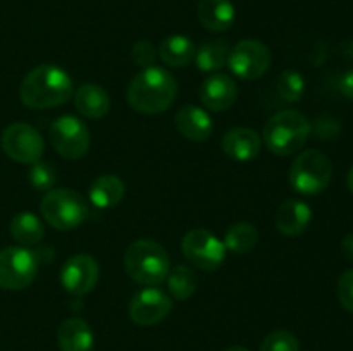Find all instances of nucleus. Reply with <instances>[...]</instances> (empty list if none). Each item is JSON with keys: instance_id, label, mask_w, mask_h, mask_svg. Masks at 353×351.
Segmentation results:
<instances>
[{"instance_id": "1", "label": "nucleus", "mask_w": 353, "mask_h": 351, "mask_svg": "<svg viewBox=\"0 0 353 351\" xmlns=\"http://www.w3.org/2000/svg\"><path fill=\"white\" fill-rule=\"evenodd\" d=\"M74 93L72 79L55 64H41L24 76L19 88L21 102L33 110H48L62 105Z\"/></svg>"}, {"instance_id": "2", "label": "nucleus", "mask_w": 353, "mask_h": 351, "mask_svg": "<svg viewBox=\"0 0 353 351\" xmlns=\"http://www.w3.org/2000/svg\"><path fill=\"white\" fill-rule=\"evenodd\" d=\"M178 95V83L174 76L165 69L152 65L141 69L128 86V103L137 112L161 114L172 105Z\"/></svg>"}, {"instance_id": "3", "label": "nucleus", "mask_w": 353, "mask_h": 351, "mask_svg": "<svg viewBox=\"0 0 353 351\" xmlns=\"http://www.w3.org/2000/svg\"><path fill=\"white\" fill-rule=\"evenodd\" d=\"M312 133V124L302 112L293 109L279 110L264 126V143L279 157L296 153Z\"/></svg>"}, {"instance_id": "4", "label": "nucleus", "mask_w": 353, "mask_h": 351, "mask_svg": "<svg viewBox=\"0 0 353 351\" xmlns=\"http://www.w3.org/2000/svg\"><path fill=\"white\" fill-rule=\"evenodd\" d=\"M128 275L141 286H157L165 281L171 260L164 248L152 240H137L124 255Z\"/></svg>"}, {"instance_id": "5", "label": "nucleus", "mask_w": 353, "mask_h": 351, "mask_svg": "<svg viewBox=\"0 0 353 351\" xmlns=\"http://www.w3.org/2000/svg\"><path fill=\"white\" fill-rule=\"evenodd\" d=\"M40 212L54 229L71 231L86 219L88 205L74 189L52 188L41 198Z\"/></svg>"}, {"instance_id": "6", "label": "nucleus", "mask_w": 353, "mask_h": 351, "mask_svg": "<svg viewBox=\"0 0 353 351\" xmlns=\"http://www.w3.org/2000/svg\"><path fill=\"white\" fill-rule=\"evenodd\" d=\"M333 164L321 150H305L290 167V184L300 195L314 196L330 186Z\"/></svg>"}, {"instance_id": "7", "label": "nucleus", "mask_w": 353, "mask_h": 351, "mask_svg": "<svg viewBox=\"0 0 353 351\" xmlns=\"http://www.w3.org/2000/svg\"><path fill=\"white\" fill-rule=\"evenodd\" d=\"M48 136L55 151L68 160L85 157L92 145L88 126L74 116L57 117L48 129Z\"/></svg>"}, {"instance_id": "8", "label": "nucleus", "mask_w": 353, "mask_h": 351, "mask_svg": "<svg viewBox=\"0 0 353 351\" xmlns=\"http://www.w3.org/2000/svg\"><path fill=\"white\" fill-rule=\"evenodd\" d=\"M38 274V262L33 251L24 246L0 250V288L19 291L28 288Z\"/></svg>"}, {"instance_id": "9", "label": "nucleus", "mask_w": 353, "mask_h": 351, "mask_svg": "<svg viewBox=\"0 0 353 351\" xmlns=\"http://www.w3.org/2000/svg\"><path fill=\"white\" fill-rule=\"evenodd\" d=\"M183 255L195 267L214 272L226 260V246L217 236L207 229H192L185 234L181 243Z\"/></svg>"}, {"instance_id": "10", "label": "nucleus", "mask_w": 353, "mask_h": 351, "mask_svg": "<svg viewBox=\"0 0 353 351\" xmlns=\"http://www.w3.org/2000/svg\"><path fill=\"white\" fill-rule=\"evenodd\" d=\"M271 65V52L259 40H241L231 48L228 67L236 78L254 81L264 76Z\"/></svg>"}, {"instance_id": "11", "label": "nucleus", "mask_w": 353, "mask_h": 351, "mask_svg": "<svg viewBox=\"0 0 353 351\" xmlns=\"http://www.w3.org/2000/svg\"><path fill=\"white\" fill-rule=\"evenodd\" d=\"M0 141L7 157L19 164H34L45 151L41 134L26 123H14L7 126Z\"/></svg>"}, {"instance_id": "12", "label": "nucleus", "mask_w": 353, "mask_h": 351, "mask_svg": "<svg viewBox=\"0 0 353 351\" xmlns=\"http://www.w3.org/2000/svg\"><path fill=\"white\" fill-rule=\"evenodd\" d=\"M100 277L99 262L92 255H72L61 268V284L69 295L85 296L97 286Z\"/></svg>"}, {"instance_id": "13", "label": "nucleus", "mask_w": 353, "mask_h": 351, "mask_svg": "<svg viewBox=\"0 0 353 351\" xmlns=\"http://www.w3.org/2000/svg\"><path fill=\"white\" fill-rule=\"evenodd\" d=\"M172 310V298L168 292L147 286L138 291L130 301V317L141 327H150L162 322Z\"/></svg>"}, {"instance_id": "14", "label": "nucleus", "mask_w": 353, "mask_h": 351, "mask_svg": "<svg viewBox=\"0 0 353 351\" xmlns=\"http://www.w3.org/2000/svg\"><path fill=\"white\" fill-rule=\"evenodd\" d=\"M200 98H202L203 107L214 112H224L231 109L238 98V86L231 76L217 74L209 76L202 83L200 88Z\"/></svg>"}, {"instance_id": "15", "label": "nucleus", "mask_w": 353, "mask_h": 351, "mask_svg": "<svg viewBox=\"0 0 353 351\" xmlns=\"http://www.w3.org/2000/svg\"><path fill=\"white\" fill-rule=\"evenodd\" d=\"M262 140L257 131L250 127H233L223 138V150L236 162H250L259 157Z\"/></svg>"}, {"instance_id": "16", "label": "nucleus", "mask_w": 353, "mask_h": 351, "mask_svg": "<svg viewBox=\"0 0 353 351\" xmlns=\"http://www.w3.org/2000/svg\"><path fill=\"white\" fill-rule=\"evenodd\" d=\"M176 129L183 138L190 141L209 140L214 131V124L207 110L199 105H185L176 112L174 117Z\"/></svg>"}, {"instance_id": "17", "label": "nucleus", "mask_w": 353, "mask_h": 351, "mask_svg": "<svg viewBox=\"0 0 353 351\" xmlns=\"http://www.w3.org/2000/svg\"><path fill=\"white\" fill-rule=\"evenodd\" d=\"M312 220V209L302 200H288L276 212V227L283 236H300Z\"/></svg>"}, {"instance_id": "18", "label": "nucleus", "mask_w": 353, "mask_h": 351, "mask_svg": "<svg viewBox=\"0 0 353 351\" xmlns=\"http://www.w3.org/2000/svg\"><path fill=\"white\" fill-rule=\"evenodd\" d=\"M57 343L61 351H93L95 336L83 319H65L57 330Z\"/></svg>"}, {"instance_id": "19", "label": "nucleus", "mask_w": 353, "mask_h": 351, "mask_svg": "<svg viewBox=\"0 0 353 351\" xmlns=\"http://www.w3.org/2000/svg\"><path fill=\"white\" fill-rule=\"evenodd\" d=\"M236 10L231 0H200L199 19L205 30L223 33L234 24Z\"/></svg>"}, {"instance_id": "20", "label": "nucleus", "mask_w": 353, "mask_h": 351, "mask_svg": "<svg viewBox=\"0 0 353 351\" xmlns=\"http://www.w3.org/2000/svg\"><path fill=\"white\" fill-rule=\"evenodd\" d=\"M74 107L86 119H102L110 109L109 93L99 85L86 83L81 85L74 93Z\"/></svg>"}, {"instance_id": "21", "label": "nucleus", "mask_w": 353, "mask_h": 351, "mask_svg": "<svg viewBox=\"0 0 353 351\" xmlns=\"http://www.w3.org/2000/svg\"><path fill=\"white\" fill-rule=\"evenodd\" d=\"M90 202L97 209H112L124 198V182L116 174H102L90 186Z\"/></svg>"}, {"instance_id": "22", "label": "nucleus", "mask_w": 353, "mask_h": 351, "mask_svg": "<svg viewBox=\"0 0 353 351\" xmlns=\"http://www.w3.org/2000/svg\"><path fill=\"white\" fill-rule=\"evenodd\" d=\"M196 48L185 34H171L164 38L159 48V57L169 67H185L195 58Z\"/></svg>"}, {"instance_id": "23", "label": "nucleus", "mask_w": 353, "mask_h": 351, "mask_svg": "<svg viewBox=\"0 0 353 351\" xmlns=\"http://www.w3.org/2000/svg\"><path fill=\"white\" fill-rule=\"evenodd\" d=\"M10 234L23 246H34L43 240L45 227L33 212H19L10 220Z\"/></svg>"}, {"instance_id": "24", "label": "nucleus", "mask_w": 353, "mask_h": 351, "mask_svg": "<svg viewBox=\"0 0 353 351\" xmlns=\"http://www.w3.org/2000/svg\"><path fill=\"white\" fill-rule=\"evenodd\" d=\"M231 47L224 40H214L209 43L202 45L195 54L196 67L203 72L219 71L221 67L228 64Z\"/></svg>"}, {"instance_id": "25", "label": "nucleus", "mask_w": 353, "mask_h": 351, "mask_svg": "<svg viewBox=\"0 0 353 351\" xmlns=\"http://www.w3.org/2000/svg\"><path fill=\"white\" fill-rule=\"evenodd\" d=\"M165 281H168V288L172 299H178V301L188 299L196 291V286H199L196 274L188 265H176V267H172Z\"/></svg>"}, {"instance_id": "26", "label": "nucleus", "mask_w": 353, "mask_h": 351, "mask_svg": "<svg viewBox=\"0 0 353 351\" xmlns=\"http://www.w3.org/2000/svg\"><path fill=\"white\" fill-rule=\"evenodd\" d=\"M257 241L259 233L255 229V226H252L248 222H238L226 231V236H224L223 243L228 251L243 255L254 250Z\"/></svg>"}, {"instance_id": "27", "label": "nucleus", "mask_w": 353, "mask_h": 351, "mask_svg": "<svg viewBox=\"0 0 353 351\" xmlns=\"http://www.w3.org/2000/svg\"><path fill=\"white\" fill-rule=\"evenodd\" d=\"M276 92H278V95L281 96L283 100H286V102H299L303 96V92H305L303 76L300 74L299 71H293V69L281 72V74L278 76V81H276Z\"/></svg>"}, {"instance_id": "28", "label": "nucleus", "mask_w": 353, "mask_h": 351, "mask_svg": "<svg viewBox=\"0 0 353 351\" xmlns=\"http://www.w3.org/2000/svg\"><path fill=\"white\" fill-rule=\"evenodd\" d=\"M261 351H300V343L293 332L278 329L265 336L261 344Z\"/></svg>"}, {"instance_id": "29", "label": "nucleus", "mask_w": 353, "mask_h": 351, "mask_svg": "<svg viewBox=\"0 0 353 351\" xmlns=\"http://www.w3.org/2000/svg\"><path fill=\"white\" fill-rule=\"evenodd\" d=\"M28 176H30L31 186L34 189H38V191H50L54 188L55 181H57V178H55V169L50 164L41 160L31 164L30 174Z\"/></svg>"}, {"instance_id": "30", "label": "nucleus", "mask_w": 353, "mask_h": 351, "mask_svg": "<svg viewBox=\"0 0 353 351\" xmlns=\"http://www.w3.org/2000/svg\"><path fill=\"white\" fill-rule=\"evenodd\" d=\"M131 57H133L134 64L140 65L141 69H147L155 65V61H157V50H155V47L150 41L140 40L133 45Z\"/></svg>"}, {"instance_id": "31", "label": "nucleus", "mask_w": 353, "mask_h": 351, "mask_svg": "<svg viewBox=\"0 0 353 351\" xmlns=\"http://www.w3.org/2000/svg\"><path fill=\"white\" fill-rule=\"evenodd\" d=\"M338 299L345 310L353 313V268L345 272L338 281Z\"/></svg>"}, {"instance_id": "32", "label": "nucleus", "mask_w": 353, "mask_h": 351, "mask_svg": "<svg viewBox=\"0 0 353 351\" xmlns=\"http://www.w3.org/2000/svg\"><path fill=\"white\" fill-rule=\"evenodd\" d=\"M314 131H316V136L321 138V140H331V138H336L340 134V124L333 117L321 116L314 124Z\"/></svg>"}, {"instance_id": "33", "label": "nucleus", "mask_w": 353, "mask_h": 351, "mask_svg": "<svg viewBox=\"0 0 353 351\" xmlns=\"http://www.w3.org/2000/svg\"><path fill=\"white\" fill-rule=\"evenodd\" d=\"M340 92L345 98L353 100V69L345 72L340 78Z\"/></svg>"}, {"instance_id": "34", "label": "nucleus", "mask_w": 353, "mask_h": 351, "mask_svg": "<svg viewBox=\"0 0 353 351\" xmlns=\"http://www.w3.org/2000/svg\"><path fill=\"white\" fill-rule=\"evenodd\" d=\"M33 255L34 258H37L38 265L47 264V262H50L52 258H54V250L48 246H40L38 250H33Z\"/></svg>"}, {"instance_id": "35", "label": "nucleus", "mask_w": 353, "mask_h": 351, "mask_svg": "<svg viewBox=\"0 0 353 351\" xmlns=\"http://www.w3.org/2000/svg\"><path fill=\"white\" fill-rule=\"evenodd\" d=\"M341 251H343V255L348 260L353 262V233L347 234L343 237V241H341Z\"/></svg>"}, {"instance_id": "36", "label": "nucleus", "mask_w": 353, "mask_h": 351, "mask_svg": "<svg viewBox=\"0 0 353 351\" xmlns=\"http://www.w3.org/2000/svg\"><path fill=\"white\" fill-rule=\"evenodd\" d=\"M347 182H348V188H350V191L353 193V165H352L350 172H348V178H347Z\"/></svg>"}, {"instance_id": "37", "label": "nucleus", "mask_w": 353, "mask_h": 351, "mask_svg": "<svg viewBox=\"0 0 353 351\" xmlns=\"http://www.w3.org/2000/svg\"><path fill=\"white\" fill-rule=\"evenodd\" d=\"M224 351H250V350H248V348H243V346H230V348H226Z\"/></svg>"}]
</instances>
